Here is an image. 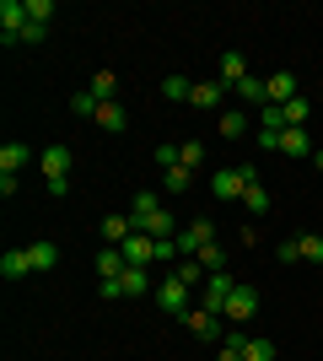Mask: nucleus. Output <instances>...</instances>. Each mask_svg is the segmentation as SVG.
Segmentation results:
<instances>
[{
  "label": "nucleus",
  "instance_id": "obj_17",
  "mask_svg": "<svg viewBox=\"0 0 323 361\" xmlns=\"http://www.w3.org/2000/svg\"><path fill=\"white\" fill-rule=\"evenodd\" d=\"M97 124H103L108 135H124V130H129V114H124V103H97Z\"/></svg>",
  "mask_w": 323,
  "mask_h": 361
},
{
  "label": "nucleus",
  "instance_id": "obj_19",
  "mask_svg": "<svg viewBox=\"0 0 323 361\" xmlns=\"http://www.w3.org/2000/svg\"><path fill=\"white\" fill-rule=\"evenodd\" d=\"M27 254H32V275H49L60 264V248H54V243H27Z\"/></svg>",
  "mask_w": 323,
  "mask_h": 361
},
{
  "label": "nucleus",
  "instance_id": "obj_34",
  "mask_svg": "<svg viewBox=\"0 0 323 361\" xmlns=\"http://www.w3.org/2000/svg\"><path fill=\"white\" fill-rule=\"evenodd\" d=\"M44 38H49V27H44V22H27V32H22V44H44Z\"/></svg>",
  "mask_w": 323,
  "mask_h": 361
},
{
  "label": "nucleus",
  "instance_id": "obj_7",
  "mask_svg": "<svg viewBox=\"0 0 323 361\" xmlns=\"http://www.w3.org/2000/svg\"><path fill=\"white\" fill-rule=\"evenodd\" d=\"M232 291H237V281H232L227 270H221V275H210V281H205L200 307H205V313H227V297H232Z\"/></svg>",
  "mask_w": 323,
  "mask_h": 361
},
{
  "label": "nucleus",
  "instance_id": "obj_21",
  "mask_svg": "<svg viewBox=\"0 0 323 361\" xmlns=\"http://www.w3.org/2000/svg\"><path fill=\"white\" fill-rule=\"evenodd\" d=\"M87 92H92L97 103H113V97H119V75H113V71H97L92 81H87Z\"/></svg>",
  "mask_w": 323,
  "mask_h": 361
},
{
  "label": "nucleus",
  "instance_id": "obj_24",
  "mask_svg": "<svg viewBox=\"0 0 323 361\" xmlns=\"http://www.w3.org/2000/svg\"><path fill=\"white\" fill-rule=\"evenodd\" d=\"M162 189H172V195H184V189H194V167H167V173H162Z\"/></svg>",
  "mask_w": 323,
  "mask_h": 361
},
{
  "label": "nucleus",
  "instance_id": "obj_14",
  "mask_svg": "<svg viewBox=\"0 0 323 361\" xmlns=\"http://www.w3.org/2000/svg\"><path fill=\"white\" fill-rule=\"evenodd\" d=\"M129 238H135V221H129V216H103V243L108 248H124Z\"/></svg>",
  "mask_w": 323,
  "mask_h": 361
},
{
  "label": "nucleus",
  "instance_id": "obj_27",
  "mask_svg": "<svg viewBox=\"0 0 323 361\" xmlns=\"http://www.w3.org/2000/svg\"><path fill=\"white\" fill-rule=\"evenodd\" d=\"M243 205H248V216H264V211H270V189H264V183H253V189L243 195Z\"/></svg>",
  "mask_w": 323,
  "mask_h": 361
},
{
  "label": "nucleus",
  "instance_id": "obj_23",
  "mask_svg": "<svg viewBox=\"0 0 323 361\" xmlns=\"http://www.w3.org/2000/svg\"><path fill=\"white\" fill-rule=\"evenodd\" d=\"M280 151H286V157H312L318 146H312L308 130H286V135H280Z\"/></svg>",
  "mask_w": 323,
  "mask_h": 361
},
{
  "label": "nucleus",
  "instance_id": "obj_33",
  "mask_svg": "<svg viewBox=\"0 0 323 361\" xmlns=\"http://www.w3.org/2000/svg\"><path fill=\"white\" fill-rule=\"evenodd\" d=\"M178 151H184V167H200L205 162V146H200V140H184Z\"/></svg>",
  "mask_w": 323,
  "mask_h": 361
},
{
  "label": "nucleus",
  "instance_id": "obj_31",
  "mask_svg": "<svg viewBox=\"0 0 323 361\" xmlns=\"http://www.w3.org/2000/svg\"><path fill=\"white\" fill-rule=\"evenodd\" d=\"M237 97H243V103H264V81H259V75H248L243 87H237Z\"/></svg>",
  "mask_w": 323,
  "mask_h": 361
},
{
  "label": "nucleus",
  "instance_id": "obj_18",
  "mask_svg": "<svg viewBox=\"0 0 323 361\" xmlns=\"http://www.w3.org/2000/svg\"><path fill=\"white\" fill-rule=\"evenodd\" d=\"M27 162H32V151L22 146V140H6V146H0V173H22Z\"/></svg>",
  "mask_w": 323,
  "mask_h": 361
},
{
  "label": "nucleus",
  "instance_id": "obj_29",
  "mask_svg": "<svg viewBox=\"0 0 323 361\" xmlns=\"http://www.w3.org/2000/svg\"><path fill=\"white\" fill-rule=\"evenodd\" d=\"M162 92H167V97H178V103H189L194 81H189V75H167V81H162Z\"/></svg>",
  "mask_w": 323,
  "mask_h": 361
},
{
  "label": "nucleus",
  "instance_id": "obj_25",
  "mask_svg": "<svg viewBox=\"0 0 323 361\" xmlns=\"http://www.w3.org/2000/svg\"><path fill=\"white\" fill-rule=\"evenodd\" d=\"M296 254L312 259V264H323V238L318 232H302V238H296Z\"/></svg>",
  "mask_w": 323,
  "mask_h": 361
},
{
  "label": "nucleus",
  "instance_id": "obj_3",
  "mask_svg": "<svg viewBox=\"0 0 323 361\" xmlns=\"http://www.w3.org/2000/svg\"><path fill=\"white\" fill-rule=\"evenodd\" d=\"M210 243H215V221H210V216H200V221H189L184 232H178V254L200 259V248H210Z\"/></svg>",
  "mask_w": 323,
  "mask_h": 361
},
{
  "label": "nucleus",
  "instance_id": "obj_12",
  "mask_svg": "<svg viewBox=\"0 0 323 361\" xmlns=\"http://www.w3.org/2000/svg\"><path fill=\"white\" fill-rule=\"evenodd\" d=\"M0 275H6V281H27L32 275V254L27 248H6V254H0Z\"/></svg>",
  "mask_w": 323,
  "mask_h": 361
},
{
  "label": "nucleus",
  "instance_id": "obj_28",
  "mask_svg": "<svg viewBox=\"0 0 323 361\" xmlns=\"http://www.w3.org/2000/svg\"><path fill=\"white\" fill-rule=\"evenodd\" d=\"M70 114H76V119H97V97L92 92H76V97H70Z\"/></svg>",
  "mask_w": 323,
  "mask_h": 361
},
{
  "label": "nucleus",
  "instance_id": "obj_20",
  "mask_svg": "<svg viewBox=\"0 0 323 361\" xmlns=\"http://www.w3.org/2000/svg\"><path fill=\"white\" fill-rule=\"evenodd\" d=\"M215 130H221L227 140H243L248 135V119L237 114V108H221V114H215Z\"/></svg>",
  "mask_w": 323,
  "mask_h": 361
},
{
  "label": "nucleus",
  "instance_id": "obj_36",
  "mask_svg": "<svg viewBox=\"0 0 323 361\" xmlns=\"http://www.w3.org/2000/svg\"><path fill=\"white\" fill-rule=\"evenodd\" d=\"M275 254H280V264H296V259H302V254H296V238H286Z\"/></svg>",
  "mask_w": 323,
  "mask_h": 361
},
{
  "label": "nucleus",
  "instance_id": "obj_30",
  "mask_svg": "<svg viewBox=\"0 0 323 361\" xmlns=\"http://www.w3.org/2000/svg\"><path fill=\"white\" fill-rule=\"evenodd\" d=\"M200 264H205V275H221V270H227V254L210 243V248H200Z\"/></svg>",
  "mask_w": 323,
  "mask_h": 361
},
{
  "label": "nucleus",
  "instance_id": "obj_16",
  "mask_svg": "<svg viewBox=\"0 0 323 361\" xmlns=\"http://www.w3.org/2000/svg\"><path fill=\"white\" fill-rule=\"evenodd\" d=\"M124 270H129L124 248H103V254H97V281H119Z\"/></svg>",
  "mask_w": 323,
  "mask_h": 361
},
{
  "label": "nucleus",
  "instance_id": "obj_38",
  "mask_svg": "<svg viewBox=\"0 0 323 361\" xmlns=\"http://www.w3.org/2000/svg\"><path fill=\"white\" fill-rule=\"evenodd\" d=\"M312 167H318V173H323V146H318V151H312Z\"/></svg>",
  "mask_w": 323,
  "mask_h": 361
},
{
  "label": "nucleus",
  "instance_id": "obj_1",
  "mask_svg": "<svg viewBox=\"0 0 323 361\" xmlns=\"http://www.w3.org/2000/svg\"><path fill=\"white\" fill-rule=\"evenodd\" d=\"M189 281L184 275H167V281H162V286H156V307H162V313H172V318H184L189 307H194V302H189Z\"/></svg>",
  "mask_w": 323,
  "mask_h": 361
},
{
  "label": "nucleus",
  "instance_id": "obj_37",
  "mask_svg": "<svg viewBox=\"0 0 323 361\" xmlns=\"http://www.w3.org/2000/svg\"><path fill=\"white\" fill-rule=\"evenodd\" d=\"M97 297H103V302H119L124 291H119V281H97Z\"/></svg>",
  "mask_w": 323,
  "mask_h": 361
},
{
  "label": "nucleus",
  "instance_id": "obj_8",
  "mask_svg": "<svg viewBox=\"0 0 323 361\" xmlns=\"http://www.w3.org/2000/svg\"><path fill=\"white\" fill-rule=\"evenodd\" d=\"M184 324H189V334H200V340H221V334H227V318H221V313H205V307H189Z\"/></svg>",
  "mask_w": 323,
  "mask_h": 361
},
{
  "label": "nucleus",
  "instance_id": "obj_32",
  "mask_svg": "<svg viewBox=\"0 0 323 361\" xmlns=\"http://www.w3.org/2000/svg\"><path fill=\"white\" fill-rule=\"evenodd\" d=\"M49 16H54V0H27V22H44L49 27Z\"/></svg>",
  "mask_w": 323,
  "mask_h": 361
},
{
  "label": "nucleus",
  "instance_id": "obj_5",
  "mask_svg": "<svg viewBox=\"0 0 323 361\" xmlns=\"http://www.w3.org/2000/svg\"><path fill=\"white\" fill-rule=\"evenodd\" d=\"M210 195H215V200H243V195H248L243 167H215V173H210Z\"/></svg>",
  "mask_w": 323,
  "mask_h": 361
},
{
  "label": "nucleus",
  "instance_id": "obj_6",
  "mask_svg": "<svg viewBox=\"0 0 323 361\" xmlns=\"http://www.w3.org/2000/svg\"><path fill=\"white\" fill-rule=\"evenodd\" d=\"M291 97H302V92H296V75H291V71H270V75H264V103L286 108Z\"/></svg>",
  "mask_w": 323,
  "mask_h": 361
},
{
  "label": "nucleus",
  "instance_id": "obj_11",
  "mask_svg": "<svg viewBox=\"0 0 323 361\" xmlns=\"http://www.w3.org/2000/svg\"><path fill=\"white\" fill-rule=\"evenodd\" d=\"M156 211H162V200H156L151 189H140V195L129 200V211H124V216H129V221H135V232H146V226H151V216H156Z\"/></svg>",
  "mask_w": 323,
  "mask_h": 361
},
{
  "label": "nucleus",
  "instance_id": "obj_2",
  "mask_svg": "<svg viewBox=\"0 0 323 361\" xmlns=\"http://www.w3.org/2000/svg\"><path fill=\"white\" fill-rule=\"evenodd\" d=\"M253 313H259V286H248V281H237V291H232V297H227V313H221V318L243 329V324H248V318H253Z\"/></svg>",
  "mask_w": 323,
  "mask_h": 361
},
{
  "label": "nucleus",
  "instance_id": "obj_15",
  "mask_svg": "<svg viewBox=\"0 0 323 361\" xmlns=\"http://www.w3.org/2000/svg\"><path fill=\"white\" fill-rule=\"evenodd\" d=\"M124 259H129V264H140V270H146V264H156V238L135 232V238L124 243Z\"/></svg>",
  "mask_w": 323,
  "mask_h": 361
},
{
  "label": "nucleus",
  "instance_id": "obj_26",
  "mask_svg": "<svg viewBox=\"0 0 323 361\" xmlns=\"http://www.w3.org/2000/svg\"><path fill=\"white\" fill-rule=\"evenodd\" d=\"M243 361H275V340H253V334H248Z\"/></svg>",
  "mask_w": 323,
  "mask_h": 361
},
{
  "label": "nucleus",
  "instance_id": "obj_10",
  "mask_svg": "<svg viewBox=\"0 0 323 361\" xmlns=\"http://www.w3.org/2000/svg\"><path fill=\"white\" fill-rule=\"evenodd\" d=\"M38 167H44V178L54 183V178H70V146H49V151H38Z\"/></svg>",
  "mask_w": 323,
  "mask_h": 361
},
{
  "label": "nucleus",
  "instance_id": "obj_13",
  "mask_svg": "<svg viewBox=\"0 0 323 361\" xmlns=\"http://www.w3.org/2000/svg\"><path fill=\"white\" fill-rule=\"evenodd\" d=\"M221 97H227V87L221 81H194V92H189V108H221Z\"/></svg>",
  "mask_w": 323,
  "mask_h": 361
},
{
  "label": "nucleus",
  "instance_id": "obj_35",
  "mask_svg": "<svg viewBox=\"0 0 323 361\" xmlns=\"http://www.w3.org/2000/svg\"><path fill=\"white\" fill-rule=\"evenodd\" d=\"M156 259H178V238H156Z\"/></svg>",
  "mask_w": 323,
  "mask_h": 361
},
{
  "label": "nucleus",
  "instance_id": "obj_4",
  "mask_svg": "<svg viewBox=\"0 0 323 361\" xmlns=\"http://www.w3.org/2000/svg\"><path fill=\"white\" fill-rule=\"evenodd\" d=\"M27 32V0H0V44H22Z\"/></svg>",
  "mask_w": 323,
  "mask_h": 361
},
{
  "label": "nucleus",
  "instance_id": "obj_9",
  "mask_svg": "<svg viewBox=\"0 0 323 361\" xmlns=\"http://www.w3.org/2000/svg\"><path fill=\"white\" fill-rule=\"evenodd\" d=\"M215 81H221L227 92H237V87L248 81V60L237 54V49H227V54H221V65H215Z\"/></svg>",
  "mask_w": 323,
  "mask_h": 361
},
{
  "label": "nucleus",
  "instance_id": "obj_22",
  "mask_svg": "<svg viewBox=\"0 0 323 361\" xmlns=\"http://www.w3.org/2000/svg\"><path fill=\"white\" fill-rule=\"evenodd\" d=\"M119 291L124 297H146V291H151V275L140 270V264H129V270L119 275Z\"/></svg>",
  "mask_w": 323,
  "mask_h": 361
}]
</instances>
